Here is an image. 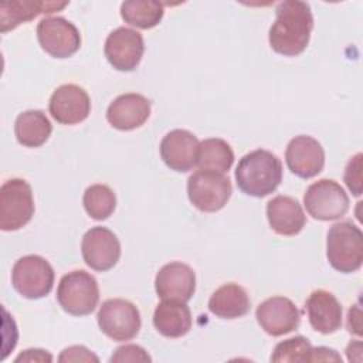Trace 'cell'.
<instances>
[{
    "label": "cell",
    "instance_id": "cell-32",
    "mask_svg": "<svg viewBox=\"0 0 363 363\" xmlns=\"http://www.w3.org/2000/svg\"><path fill=\"white\" fill-rule=\"evenodd\" d=\"M18 362H52V356L43 349H27L16 357V363Z\"/></svg>",
    "mask_w": 363,
    "mask_h": 363
},
{
    "label": "cell",
    "instance_id": "cell-9",
    "mask_svg": "<svg viewBox=\"0 0 363 363\" xmlns=\"http://www.w3.org/2000/svg\"><path fill=\"white\" fill-rule=\"evenodd\" d=\"M96 322L102 333L115 342L133 339L140 329V313L138 308L121 298L105 301L98 311Z\"/></svg>",
    "mask_w": 363,
    "mask_h": 363
},
{
    "label": "cell",
    "instance_id": "cell-33",
    "mask_svg": "<svg viewBox=\"0 0 363 363\" xmlns=\"http://www.w3.org/2000/svg\"><path fill=\"white\" fill-rule=\"evenodd\" d=\"M309 362H342L340 354H337L336 350L319 346V347H312L311 352V360Z\"/></svg>",
    "mask_w": 363,
    "mask_h": 363
},
{
    "label": "cell",
    "instance_id": "cell-15",
    "mask_svg": "<svg viewBox=\"0 0 363 363\" xmlns=\"http://www.w3.org/2000/svg\"><path fill=\"white\" fill-rule=\"evenodd\" d=\"M48 109L58 123L75 125L88 118L91 99L86 91L79 85L64 84L52 92Z\"/></svg>",
    "mask_w": 363,
    "mask_h": 363
},
{
    "label": "cell",
    "instance_id": "cell-12",
    "mask_svg": "<svg viewBox=\"0 0 363 363\" xmlns=\"http://www.w3.org/2000/svg\"><path fill=\"white\" fill-rule=\"evenodd\" d=\"M81 252L89 268L104 272L113 268L119 261L121 244L109 228L92 227L82 237Z\"/></svg>",
    "mask_w": 363,
    "mask_h": 363
},
{
    "label": "cell",
    "instance_id": "cell-7",
    "mask_svg": "<svg viewBox=\"0 0 363 363\" xmlns=\"http://www.w3.org/2000/svg\"><path fill=\"white\" fill-rule=\"evenodd\" d=\"M230 179L223 173L197 170L187 180V194L190 203L204 213L221 210L231 196Z\"/></svg>",
    "mask_w": 363,
    "mask_h": 363
},
{
    "label": "cell",
    "instance_id": "cell-5",
    "mask_svg": "<svg viewBox=\"0 0 363 363\" xmlns=\"http://www.w3.org/2000/svg\"><path fill=\"white\" fill-rule=\"evenodd\" d=\"M34 216L31 186L23 179H10L0 187V228L16 231Z\"/></svg>",
    "mask_w": 363,
    "mask_h": 363
},
{
    "label": "cell",
    "instance_id": "cell-34",
    "mask_svg": "<svg viewBox=\"0 0 363 363\" xmlns=\"http://www.w3.org/2000/svg\"><path fill=\"white\" fill-rule=\"evenodd\" d=\"M362 313L359 305H354L349 309L347 313V329L350 333L360 336L362 335Z\"/></svg>",
    "mask_w": 363,
    "mask_h": 363
},
{
    "label": "cell",
    "instance_id": "cell-4",
    "mask_svg": "<svg viewBox=\"0 0 363 363\" xmlns=\"http://www.w3.org/2000/svg\"><path fill=\"white\" fill-rule=\"evenodd\" d=\"M57 301L69 315L85 316L95 311L99 301L96 279L84 269L65 274L57 288Z\"/></svg>",
    "mask_w": 363,
    "mask_h": 363
},
{
    "label": "cell",
    "instance_id": "cell-3",
    "mask_svg": "<svg viewBox=\"0 0 363 363\" xmlns=\"http://www.w3.org/2000/svg\"><path fill=\"white\" fill-rule=\"evenodd\" d=\"M326 257L332 268L350 274L363 262V233L350 221L333 224L326 237Z\"/></svg>",
    "mask_w": 363,
    "mask_h": 363
},
{
    "label": "cell",
    "instance_id": "cell-25",
    "mask_svg": "<svg viewBox=\"0 0 363 363\" xmlns=\"http://www.w3.org/2000/svg\"><path fill=\"white\" fill-rule=\"evenodd\" d=\"M233 163L234 152L225 140L220 138H210L200 142L197 152V164L200 170H210L224 174L230 170Z\"/></svg>",
    "mask_w": 363,
    "mask_h": 363
},
{
    "label": "cell",
    "instance_id": "cell-1",
    "mask_svg": "<svg viewBox=\"0 0 363 363\" xmlns=\"http://www.w3.org/2000/svg\"><path fill=\"white\" fill-rule=\"evenodd\" d=\"M277 18L268 34L271 48L285 57H295L305 51L313 28L311 6L299 0L281 1Z\"/></svg>",
    "mask_w": 363,
    "mask_h": 363
},
{
    "label": "cell",
    "instance_id": "cell-6",
    "mask_svg": "<svg viewBox=\"0 0 363 363\" xmlns=\"http://www.w3.org/2000/svg\"><path fill=\"white\" fill-rule=\"evenodd\" d=\"M14 289L27 299L47 296L54 285V269L40 255H26L16 261L11 269Z\"/></svg>",
    "mask_w": 363,
    "mask_h": 363
},
{
    "label": "cell",
    "instance_id": "cell-22",
    "mask_svg": "<svg viewBox=\"0 0 363 363\" xmlns=\"http://www.w3.org/2000/svg\"><path fill=\"white\" fill-rule=\"evenodd\" d=\"M251 302L247 291L234 282L224 284L213 292L208 299V309L223 319H235L248 313Z\"/></svg>",
    "mask_w": 363,
    "mask_h": 363
},
{
    "label": "cell",
    "instance_id": "cell-27",
    "mask_svg": "<svg viewBox=\"0 0 363 363\" xmlns=\"http://www.w3.org/2000/svg\"><path fill=\"white\" fill-rule=\"evenodd\" d=\"M82 204L91 218L101 221L113 213L116 207V196L112 189L105 184H92L85 190Z\"/></svg>",
    "mask_w": 363,
    "mask_h": 363
},
{
    "label": "cell",
    "instance_id": "cell-13",
    "mask_svg": "<svg viewBox=\"0 0 363 363\" xmlns=\"http://www.w3.org/2000/svg\"><path fill=\"white\" fill-rule=\"evenodd\" d=\"M255 318L265 333L282 336L299 326L301 313L289 298L272 296L258 305Z\"/></svg>",
    "mask_w": 363,
    "mask_h": 363
},
{
    "label": "cell",
    "instance_id": "cell-16",
    "mask_svg": "<svg viewBox=\"0 0 363 363\" xmlns=\"http://www.w3.org/2000/svg\"><path fill=\"white\" fill-rule=\"evenodd\" d=\"M200 142L186 129H174L166 133L160 142V157L174 172H189L197 164Z\"/></svg>",
    "mask_w": 363,
    "mask_h": 363
},
{
    "label": "cell",
    "instance_id": "cell-30",
    "mask_svg": "<svg viewBox=\"0 0 363 363\" xmlns=\"http://www.w3.org/2000/svg\"><path fill=\"white\" fill-rule=\"evenodd\" d=\"M109 360L115 363H123V362H150L152 359L143 347L138 345H125L118 347Z\"/></svg>",
    "mask_w": 363,
    "mask_h": 363
},
{
    "label": "cell",
    "instance_id": "cell-20",
    "mask_svg": "<svg viewBox=\"0 0 363 363\" xmlns=\"http://www.w3.org/2000/svg\"><path fill=\"white\" fill-rule=\"evenodd\" d=\"M269 227L279 235H296L306 224V216L299 201L289 196H275L267 203Z\"/></svg>",
    "mask_w": 363,
    "mask_h": 363
},
{
    "label": "cell",
    "instance_id": "cell-23",
    "mask_svg": "<svg viewBox=\"0 0 363 363\" xmlns=\"http://www.w3.org/2000/svg\"><path fill=\"white\" fill-rule=\"evenodd\" d=\"M67 4L54 1H4L0 4V30L1 33H7L38 14L61 10Z\"/></svg>",
    "mask_w": 363,
    "mask_h": 363
},
{
    "label": "cell",
    "instance_id": "cell-8",
    "mask_svg": "<svg viewBox=\"0 0 363 363\" xmlns=\"http://www.w3.org/2000/svg\"><path fill=\"white\" fill-rule=\"evenodd\" d=\"M303 206L315 220L330 221L343 217L349 210V197L343 187L332 179L312 183L303 196Z\"/></svg>",
    "mask_w": 363,
    "mask_h": 363
},
{
    "label": "cell",
    "instance_id": "cell-24",
    "mask_svg": "<svg viewBox=\"0 0 363 363\" xmlns=\"http://www.w3.org/2000/svg\"><path fill=\"white\" fill-rule=\"evenodd\" d=\"M51 132L52 126L45 113L35 109L21 112L14 123L16 139L26 147H38L44 145Z\"/></svg>",
    "mask_w": 363,
    "mask_h": 363
},
{
    "label": "cell",
    "instance_id": "cell-17",
    "mask_svg": "<svg viewBox=\"0 0 363 363\" xmlns=\"http://www.w3.org/2000/svg\"><path fill=\"white\" fill-rule=\"evenodd\" d=\"M155 289L162 299L187 302L196 291V274L183 262H169L156 274Z\"/></svg>",
    "mask_w": 363,
    "mask_h": 363
},
{
    "label": "cell",
    "instance_id": "cell-2",
    "mask_svg": "<svg viewBox=\"0 0 363 363\" xmlns=\"http://www.w3.org/2000/svg\"><path fill=\"white\" fill-rule=\"evenodd\" d=\"M282 180V163L272 152L257 149L242 156L235 169L238 189L252 197H265Z\"/></svg>",
    "mask_w": 363,
    "mask_h": 363
},
{
    "label": "cell",
    "instance_id": "cell-10",
    "mask_svg": "<svg viewBox=\"0 0 363 363\" xmlns=\"http://www.w3.org/2000/svg\"><path fill=\"white\" fill-rule=\"evenodd\" d=\"M41 48L55 58H68L81 47L78 28L64 17H45L37 24Z\"/></svg>",
    "mask_w": 363,
    "mask_h": 363
},
{
    "label": "cell",
    "instance_id": "cell-11",
    "mask_svg": "<svg viewBox=\"0 0 363 363\" xmlns=\"http://www.w3.org/2000/svg\"><path fill=\"white\" fill-rule=\"evenodd\" d=\"M104 52L108 62L118 71H133L139 65L145 44L143 37L136 30L118 27L105 40Z\"/></svg>",
    "mask_w": 363,
    "mask_h": 363
},
{
    "label": "cell",
    "instance_id": "cell-14",
    "mask_svg": "<svg viewBox=\"0 0 363 363\" xmlns=\"http://www.w3.org/2000/svg\"><path fill=\"white\" fill-rule=\"evenodd\" d=\"M285 162L295 176L311 179L323 170L325 150L315 138L299 135L289 140L285 150Z\"/></svg>",
    "mask_w": 363,
    "mask_h": 363
},
{
    "label": "cell",
    "instance_id": "cell-21",
    "mask_svg": "<svg viewBox=\"0 0 363 363\" xmlns=\"http://www.w3.org/2000/svg\"><path fill=\"white\" fill-rule=\"evenodd\" d=\"M153 325L166 337H182L191 329V312L186 302L163 299L155 309Z\"/></svg>",
    "mask_w": 363,
    "mask_h": 363
},
{
    "label": "cell",
    "instance_id": "cell-26",
    "mask_svg": "<svg viewBox=\"0 0 363 363\" xmlns=\"http://www.w3.org/2000/svg\"><path fill=\"white\" fill-rule=\"evenodd\" d=\"M163 4L155 0H129L121 4V16L129 26L147 30L163 18Z\"/></svg>",
    "mask_w": 363,
    "mask_h": 363
},
{
    "label": "cell",
    "instance_id": "cell-29",
    "mask_svg": "<svg viewBox=\"0 0 363 363\" xmlns=\"http://www.w3.org/2000/svg\"><path fill=\"white\" fill-rule=\"evenodd\" d=\"M362 153H356L346 164L343 180L347 189L353 193V196L359 197L362 194Z\"/></svg>",
    "mask_w": 363,
    "mask_h": 363
},
{
    "label": "cell",
    "instance_id": "cell-28",
    "mask_svg": "<svg viewBox=\"0 0 363 363\" xmlns=\"http://www.w3.org/2000/svg\"><path fill=\"white\" fill-rule=\"evenodd\" d=\"M311 352L312 345L311 342L303 336H295L291 339H286L284 342H279L272 354L271 362L281 363V362H309L311 360Z\"/></svg>",
    "mask_w": 363,
    "mask_h": 363
},
{
    "label": "cell",
    "instance_id": "cell-18",
    "mask_svg": "<svg viewBox=\"0 0 363 363\" xmlns=\"http://www.w3.org/2000/svg\"><path fill=\"white\" fill-rule=\"evenodd\" d=\"M150 116V101L140 94H123L115 98L108 109L106 119L118 130H133Z\"/></svg>",
    "mask_w": 363,
    "mask_h": 363
},
{
    "label": "cell",
    "instance_id": "cell-31",
    "mask_svg": "<svg viewBox=\"0 0 363 363\" xmlns=\"http://www.w3.org/2000/svg\"><path fill=\"white\" fill-rule=\"evenodd\" d=\"M58 362H99V359L85 346H69L61 352Z\"/></svg>",
    "mask_w": 363,
    "mask_h": 363
},
{
    "label": "cell",
    "instance_id": "cell-19",
    "mask_svg": "<svg viewBox=\"0 0 363 363\" xmlns=\"http://www.w3.org/2000/svg\"><path fill=\"white\" fill-rule=\"evenodd\" d=\"M311 326L323 335L335 333L342 326V305L325 289L313 291L305 303Z\"/></svg>",
    "mask_w": 363,
    "mask_h": 363
}]
</instances>
